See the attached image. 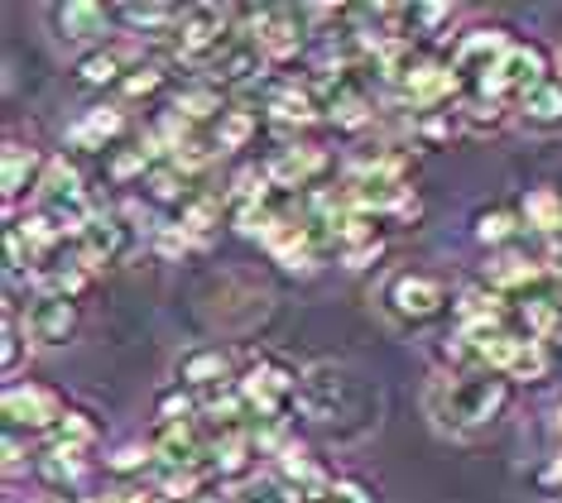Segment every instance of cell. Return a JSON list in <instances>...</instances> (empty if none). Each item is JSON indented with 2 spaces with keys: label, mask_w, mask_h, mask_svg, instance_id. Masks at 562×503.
I'll return each instance as SVG.
<instances>
[{
  "label": "cell",
  "mask_w": 562,
  "mask_h": 503,
  "mask_svg": "<svg viewBox=\"0 0 562 503\" xmlns=\"http://www.w3.org/2000/svg\"><path fill=\"white\" fill-rule=\"evenodd\" d=\"M54 446H68V450H82V456H92V450L101 446V418L92 408H68V418H63V427L48 436Z\"/></svg>",
  "instance_id": "cell-35"
},
{
  "label": "cell",
  "mask_w": 562,
  "mask_h": 503,
  "mask_svg": "<svg viewBox=\"0 0 562 503\" xmlns=\"http://www.w3.org/2000/svg\"><path fill=\"white\" fill-rule=\"evenodd\" d=\"M553 72H558V62L548 58L543 44H533V38H515L509 54L495 62V72L481 82V92H491L495 101H505V106H519V101L529 96L539 82H548Z\"/></svg>",
  "instance_id": "cell-7"
},
{
  "label": "cell",
  "mask_w": 562,
  "mask_h": 503,
  "mask_svg": "<svg viewBox=\"0 0 562 503\" xmlns=\"http://www.w3.org/2000/svg\"><path fill=\"white\" fill-rule=\"evenodd\" d=\"M24 331H30L34 345H44V351H63V345L78 341L82 331V302L72 298H58V293H40V298H30V307L20 312Z\"/></svg>",
  "instance_id": "cell-11"
},
{
  "label": "cell",
  "mask_w": 562,
  "mask_h": 503,
  "mask_svg": "<svg viewBox=\"0 0 562 503\" xmlns=\"http://www.w3.org/2000/svg\"><path fill=\"white\" fill-rule=\"evenodd\" d=\"M509 44H515V34H509L505 24H471V30H462V34L452 38V48H447V62H452L462 92L481 87L485 77L495 72V62L509 54Z\"/></svg>",
  "instance_id": "cell-8"
},
{
  "label": "cell",
  "mask_w": 562,
  "mask_h": 503,
  "mask_svg": "<svg viewBox=\"0 0 562 503\" xmlns=\"http://www.w3.org/2000/svg\"><path fill=\"white\" fill-rule=\"evenodd\" d=\"M116 5H101V0H63L54 5V30L68 48H106L111 44V30H116Z\"/></svg>",
  "instance_id": "cell-12"
},
{
  "label": "cell",
  "mask_w": 562,
  "mask_h": 503,
  "mask_svg": "<svg viewBox=\"0 0 562 503\" xmlns=\"http://www.w3.org/2000/svg\"><path fill=\"white\" fill-rule=\"evenodd\" d=\"M116 20L125 24L131 34H145V38H169L183 20V5H116Z\"/></svg>",
  "instance_id": "cell-34"
},
{
  "label": "cell",
  "mask_w": 562,
  "mask_h": 503,
  "mask_svg": "<svg viewBox=\"0 0 562 503\" xmlns=\"http://www.w3.org/2000/svg\"><path fill=\"white\" fill-rule=\"evenodd\" d=\"M226 503H303V494H293L274 470H265V475H250L246 484H236Z\"/></svg>",
  "instance_id": "cell-37"
},
{
  "label": "cell",
  "mask_w": 562,
  "mask_h": 503,
  "mask_svg": "<svg viewBox=\"0 0 562 503\" xmlns=\"http://www.w3.org/2000/svg\"><path fill=\"white\" fill-rule=\"evenodd\" d=\"M240 34V10L232 5H183V20L169 34V48L188 68H207L226 44Z\"/></svg>",
  "instance_id": "cell-2"
},
{
  "label": "cell",
  "mask_w": 562,
  "mask_h": 503,
  "mask_svg": "<svg viewBox=\"0 0 562 503\" xmlns=\"http://www.w3.org/2000/svg\"><path fill=\"white\" fill-rule=\"evenodd\" d=\"M48 159L54 153H40L34 145H20V139H5L0 149V183H5V212L15 216L24 197H34L48 173Z\"/></svg>",
  "instance_id": "cell-17"
},
{
  "label": "cell",
  "mask_w": 562,
  "mask_h": 503,
  "mask_svg": "<svg viewBox=\"0 0 562 503\" xmlns=\"http://www.w3.org/2000/svg\"><path fill=\"white\" fill-rule=\"evenodd\" d=\"M183 389H193L198 398H216V393H232L240 384V365L226 345H193L178 359V379Z\"/></svg>",
  "instance_id": "cell-13"
},
{
  "label": "cell",
  "mask_w": 562,
  "mask_h": 503,
  "mask_svg": "<svg viewBox=\"0 0 562 503\" xmlns=\"http://www.w3.org/2000/svg\"><path fill=\"white\" fill-rule=\"evenodd\" d=\"M265 68H270V62H265L260 44H255V38H246V34H236L232 44H226L222 54H216L198 77H207V82H216V87L226 92V87H250V82H260Z\"/></svg>",
  "instance_id": "cell-22"
},
{
  "label": "cell",
  "mask_w": 562,
  "mask_h": 503,
  "mask_svg": "<svg viewBox=\"0 0 562 503\" xmlns=\"http://www.w3.org/2000/svg\"><path fill=\"white\" fill-rule=\"evenodd\" d=\"M125 135H131V115H125V106H87L78 121L68 125V149L116 153Z\"/></svg>",
  "instance_id": "cell-18"
},
{
  "label": "cell",
  "mask_w": 562,
  "mask_h": 503,
  "mask_svg": "<svg viewBox=\"0 0 562 503\" xmlns=\"http://www.w3.org/2000/svg\"><path fill=\"white\" fill-rule=\"evenodd\" d=\"M385 236H380V240H370V244H361V250H347V254H341V264H347V268H370V264H375L380 260V254H385Z\"/></svg>",
  "instance_id": "cell-44"
},
{
  "label": "cell",
  "mask_w": 562,
  "mask_h": 503,
  "mask_svg": "<svg viewBox=\"0 0 562 503\" xmlns=\"http://www.w3.org/2000/svg\"><path fill=\"white\" fill-rule=\"evenodd\" d=\"M149 466H155V450H149V442H131V446H121V450H111V456H106V470L121 475V480L145 475Z\"/></svg>",
  "instance_id": "cell-42"
},
{
  "label": "cell",
  "mask_w": 562,
  "mask_h": 503,
  "mask_svg": "<svg viewBox=\"0 0 562 503\" xmlns=\"http://www.w3.org/2000/svg\"><path fill=\"white\" fill-rule=\"evenodd\" d=\"M198 503H226V499H216V494H202Z\"/></svg>",
  "instance_id": "cell-48"
},
{
  "label": "cell",
  "mask_w": 562,
  "mask_h": 503,
  "mask_svg": "<svg viewBox=\"0 0 562 503\" xmlns=\"http://www.w3.org/2000/svg\"><path fill=\"white\" fill-rule=\"evenodd\" d=\"M68 393L48 379H10L5 398H0V412H5V432L20 436H54L68 418Z\"/></svg>",
  "instance_id": "cell-4"
},
{
  "label": "cell",
  "mask_w": 562,
  "mask_h": 503,
  "mask_svg": "<svg viewBox=\"0 0 562 503\" xmlns=\"http://www.w3.org/2000/svg\"><path fill=\"white\" fill-rule=\"evenodd\" d=\"M155 422H202V398L183 384H169L155 398Z\"/></svg>",
  "instance_id": "cell-41"
},
{
  "label": "cell",
  "mask_w": 562,
  "mask_h": 503,
  "mask_svg": "<svg viewBox=\"0 0 562 503\" xmlns=\"http://www.w3.org/2000/svg\"><path fill=\"white\" fill-rule=\"evenodd\" d=\"M139 58H131L121 44H106V48H92L72 62V82L87 87V92H121L125 72L135 68Z\"/></svg>",
  "instance_id": "cell-23"
},
{
  "label": "cell",
  "mask_w": 562,
  "mask_h": 503,
  "mask_svg": "<svg viewBox=\"0 0 562 503\" xmlns=\"http://www.w3.org/2000/svg\"><path fill=\"white\" fill-rule=\"evenodd\" d=\"M24 450H30V442H24L20 432H5V475H10V480L30 466V456H24Z\"/></svg>",
  "instance_id": "cell-43"
},
{
  "label": "cell",
  "mask_w": 562,
  "mask_h": 503,
  "mask_svg": "<svg viewBox=\"0 0 562 503\" xmlns=\"http://www.w3.org/2000/svg\"><path fill=\"white\" fill-rule=\"evenodd\" d=\"M356 393H361V379L337 365V359H317V365L303 369V384H299V412L308 422H347L351 408H356Z\"/></svg>",
  "instance_id": "cell-5"
},
{
  "label": "cell",
  "mask_w": 562,
  "mask_h": 503,
  "mask_svg": "<svg viewBox=\"0 0 562 503\" xmlns=\"http://www.w3.org/2000/svg\"><path fill=\"white\" fill-rule=\"evenodd\" d=\"M87 466H92V456L68 450V446H54V442H44V450L34 456V475H40L44 489H54V494H78L82 499Z\"/></svg>",
  "instance_id": "cell-25"
},
{
  "label": "cell",
  "mask_w": 562,
  "mask_h": 503,
  "mask_svg": "<svg viewBox=\"0 0 562 503\" xmlns=\"http://www.w3.org/2000/svg\"><path fill=\"white\" fill-rule=\"evenodd\" d=\"M164 87H169V62H155V58H139L121 82V101H155Z\"/></svg>",
  "instance_id": "cell-38"
},
{
  "label": "cell",
  "mask_w": 562,
  "mask_h": 503,
  "mask_svg": "<svg viewBox=\"0 0 562 503\" xmlns=\"http://www.w3.org/2000/svg\"><path fill=\"white\" fill-rule=\"evenodd\" d=\"M24 503H72V494H54V489H44V494H30Z\"/></svg>",
  "instance_id": "cell-46"
},
{
  "label": "cell",
  "mask_w": 562,
  "mask_h": 503,
  "mask_svg": "<svg viewBox=\"0 0 562 503\" xmlns=\"http://www.w3.org/2000/svg\"><path fill=\"white\" fill-rule=\"evenodd\" d=\"M216 475L207 466H155V489L164 503H198Z\"/></svg>",
  "instance_id": "cell-31"
},
{
  "label": "cell",
  "mask_w": 562,
  "mask_h": 503,
  "mask_svg": "<svg viewBox=\"0 0 562 503\" xmlns=\"http://www.w3.org/2000/svg\"><path fill=\"white\" fill-rule=\"evenodd\" d=\"M274 475L293 489V494H303V499H313L317 489H327L331 480H337V470H331L308 442H299V436H293V442L274 456Z\"/></svg>",
  "instance_id": "cell-21"
},
{
  "label": "cell",
  "mask_w": 562,
  "mask_h": 503,
  "mask_svg": "<svg viewBox=\"0 0 562 503\" xmlns=\"http://www.w3.org/2000/svg\"><path fill=\"white\" fill-rule=\"evenodd\" d=\"M519 236H524V216H519V206L495 202V206H481V212L471 216V240H476L485 254H495V250H515Z\"/></svg>",
  "instance_id": "cell-27"
},
{
  "label": "cell",
  "mask_w": 562,
  "mask_h": 503,
  "mask_svg": "<svg viewBox=\"0 0 562 503\" xmlns=\"http://www.w3.org/2000/svg\"><path fill=\"white\" fill-rule=\"evenodd\" d=\"M260 466V442H255V422L250 427H236V432H222V436H212V475L222 484H246L250 475H260L255 470Z\"/></svg>",
  "instance_id": "cell-20"
},
{
  "label": "cell",
  "mask_w": 562,
  "mask_h": 503,
  "mask_svg": "<svg viewBox=\"0 0 562 503\" xmlns=\"http://www.w3.org/2000/svg\"><path fill=\"white\" fill-rule=\"evenodd\" d=\"M515 115L529 130H562V77L553 72L548 82H539L529 96L515 106Z\"/></svg>",
  "instance_id": "cell-30"
},
{
  "label": "cell",
  "mask_w": 562,
  "mask_h": 503,
  "mask_svg": "<svg viewBox=\"0 0 562 503\" xmlns=\"http://www.w3.org/2000/svg\"><path fill=\"white\" fill-rule=\"evenodd\" d=\"M303 503H380V489L366 480V475H341L337 470V480H331L327 489H317L313 499H303Z\"/></svg>",
  "instance_id": "cell-40"
},
{
  "label": "cell",
  "mask_w": 562,
  "mask_h": 503,
  "mask_svg": "<svg viewBox=\"0 0 562 503\" xmlns=\"http://www.w3.org/2000/svg\"><path fill=\"white\" fill-rule=\"evenodd\" d=\"M553 427H558V436H562V403L553 408Z\"/></svg>",
  "instance_id": "cell-47"
},
{
  "label": "cell",
  "mask_w": 562,
  "mask_h": 503,
  "mask_svg": "<svg viewBox=\"0 0 562 503\" xmlns=\"http://www.w3.org/2000/svg\"><path fill=\"white\" fill-rule=\"evenodd\" d=\"M519 216H524V230H533V236H562V187L533 183L519 197Z\"/></svg>",
  "instance_id": "cell-29"
},
{
  "label": "cell",
  "mask_w": 562,
  "mask_h": 503,
  "mask_svg": "<svg viewBox=\"0 0 562 503\" xmlns=\"http://www.w3.org/2000/svg\"><path fill=\"white\" fill-rule=\"evenodd\" d=\"M169 106L183 115V121L193 125V130H212V125L226 115V106H232V101H226V92H222L216 82H207V77H193V82L178 87Z\"/></svg>",
  "instance_id": "cell-26"
},
{
  "label": "cell",
  "mask_w": 562,
  "mask_h": 503,
  "mask_svg": "<svg viewBox=\"0 0 562 503\" xmlns=\"http://www.w3.org/2000/svg\"><path fill=\"white\" fill-rule=\"evenodd\" d=\"M553 62H558V77H562V44H558V58Z\"/></svg>",
  "instance_id": "cell-49"
},
{
  "label": "cell",
  "mask_w": 562,
  "mask_h": 503,
  "mask_svg": "<svg viewBox=\"0 0 562 503\" xmlns=\"http://www.w3.org/2000/svg\"><path fill=\"white\" fill-rule=\"evenodd\" d=\"M533 484H539L543 494H562V450H558V456H548V466L533 475Z\"/></svg>",
  "instance_id": "cell-45"
},
{
  "label": "cell",
  "mask_w": 562,
  "mask_h": 503,
  "mask_svg": "<svg viewBox=\"0 0 562 503\" xmlns=\"http://www.w3.org/2000/svg\"><path fill=\"white\" fill-rule=\"evenodd\" d=\"M452 317H457V331L481 341V335H495V331L515 327V302H505L501 293H491L485 283H476V288H467L462 298H457Z\"/></svg>",
  "instance_id": "cell-19"
},
{
  "label": "cell",
  "mask_w": 562,
  "mask_h": 503,
  "mask_svg": "<svg viewBox=\"0 0 562 503\" xmlns=\"http://www.w3.org/2000/svg\"><path fill=\"white\" fill-rule=\"evenodd\" d=\"M155 466H207L212 470V436L202 422H155L149 427Z\"/></svg>",
  "instance_id": "cell-16"
},
{
  "label": "cell",
  "mask_w": 562,
  "mask_h": 503,
  "mask_svg": "<svg viewBox=\"0 0 562 503\" xmlns=\"http://www.w3.org/2000/svg\"><path fill=\"white\" fill-rule=\"evenodd\" d=\"M481 283L491 293H501V298H529L533 288H543L548 283V264L539 260V254H529V250H495V254H485V264H481Z\"/></svg>",
  "instance_id": "cell-15"
},
{
  "label": "cell",
  "mask_w": 562,
  "mask_h": 503,
  "mask_svg": "<svg viewBox=\"0 0 562 503\" xmlns=\"http://www.w3.org/2000/svg\"><path fill=\"white\" fill-rule=\"evenodd\" d=\"M193 192H198L193 178H188L178 163H169V159L149 168V178L139 183V197L149 202V212H183V206L193 202Z\"/></svg>",
  "instance_id": "cell-28"
},
{
  "label": "cell",
  "mask_w": 562,
  "mask_h": 503,
  "mask_svg": "<svg viewBox=\"0 0 562 503\" xmlns=\"http://www.w3.org/2000/svg\"><path fill=\"white\" fill-rule=\"evenodd\" d=\"M260 115L284 130H308V125L327 121L323 96L313 92V82H299V77H274L260 96Z\"/></svg>",
  "instance_id": "cell-14"
},
{
  "label": "cell",
  "mask_w": 562,
  "mask_h": 503,
  "mask_svg": "<svg viewBox=\"0 0 562 503\" xmlns=\"http://www.w3.org/2000/svg\"><path fill=\"white\" fill-rule=\"evenodd\" d=\"M260 121H265V115L255 111V106H226V115L207 130L212 145H216V153H240V149H250L255 135H260Z\"/></svg>",
  "instance_id": "cell-32"
},
{
  "label": "cell",
  "mask_w": 562,
  "mask_h": 503,
  "mask_svg": "<svg viewBox=\"0 0 562 503\" xmlns=\"http://www.w3.org/2000/svg\"><path fill=\"white\" fill-rule=\"evenodd\" d=\"M265 173H270L279 197H303V192L323 187V178L331 173V153L323 145H308V139H293L265 159Z\"/></svg>",
  "instance_id": "cell-9"
},
{
  "label": "cell",
  "mask_w": 562,
  "mask_h": 503,
  "mask_svg": "<svg viewBox=\"0 0 562 503\" xmlns=\"http://www.w3.org/2000/svg\"><path fill=\"white\" fill-rule=\"evenodd\" d=\"M135 236H139V230H135L131 216H125V212H106V206H101V212L92 216V226L72 240V254H78L92 274H101V268L121 264L125 254H131Z\"/></svg>",
  "instance_id": "cell-10"
},
{
  "label": "cell",
  "mask_w": 562,
  "mask_h": 503,
  "mask_svg": "<svg viewBox=\"0 0 562 503\" xmlns=\"http://www.w3.org/2000/svg\"><path fill=\"white\" fill-rule=\"evenodd\" d=\"M299 384H303V369L289 365L284 355H260L255 365L240 369V384L236 393L246 398L250 418L265 422V418H293L299 408Z\"/></svg>",
  "instance_id": "cell-3"
},
{
  "label": "cell",
  "mask_w": 562,
  "mask_h": 503,
  "mask_svg": "<svg viewBox=\"0 0 562 503\" xmlns=\"http://www.w3.org/2000/svg\"><path fill=\"white\" fill-rule=\"evenodd\" d=\"M226 216H232V202H226V192H212V187H198L193 202L183 206V212L173 216L178 230H183L193 244H212L216 236H222Z\"/></svg>",
  "instance_id": "cell-24"
},
{
  "label": "cell",
  "mask_w": 562,
  "mask_h": 503,
  "mask_svg": "<svg viewBox=\"0 0 562 503\" xmlns=\"http://www.w3.org/2000/svg\"><path fill=\"white\" fill-rule=\"evenodd\" d=\"M0 335H5V355H0V369H5V379H20L24 351H30V331H24L20 307L10 302V298H5V321H0Z\"/></svg>",
  "instance_id": "cell-39"
},
{
  "label": "cell",
  "mask_w": 562,
  "mask_h": 503,
  "mask_svg": "<svg viewBox=\"0 0 562 503\" xmlns=\"http://www.w3.org/2000/svg\"><path fill=\"white\" fill-rule=\"evenodd\" d=\"M452 288L438 274H424V268H404L385 283V312L404 327H432L452 312Z\"/></svg>",
  "instance_id": "cell-6"
},
{
  "label": "cell",
  "mask_w": 562,
  "mask_h": 503,
  "mask_svg": "<svg viewBox=\"0 0 562 503\" xmlns=\"http://www.w3.org/2000/svg\"><path fill=\"white\" fill-rule=\"evenodd\" d=\"M457 111H462V125L467 135H495L505 125V115L515 106H505V101H495L491 92H481V87H471V92L457 96Z\"/></svg>",
  "instance_id": "cell-33"
},
{
  "label": "cell",
  "mask_w": 562,
  "mask_h": 503,
  "mask_svg": "<svg viewBox=\"0 0 562 503\" xmlns=\"http://www.w3.org/2000/svg\"><path fill=\"white\" fill-rule=\"evenodd\" d=\"M457 135H467V125H462V111H457V101H452V106H438V111L414 115V139H418V145L442 149V145H452Z\"/></svg>",
  "instance_id": "cell-36"
},
{
  "label": "cell",
  "mask_w": 562,
  "mask_h": 503,
  "mask_svg": "<svg viewBox=\"0 0 562 503\" xmlns=\"http://www.w3.org/2000/svg\"><path fill=\"white\" fill-rule=\"evenodd\" d=\"M515 379L495 369H462V374H442L432 384L428 403L438 412V427H452V432H476V427H491L501 422L509 403H515Z\"/></svg>",
  "instance_id": "cell-1"
}]
</instances>
